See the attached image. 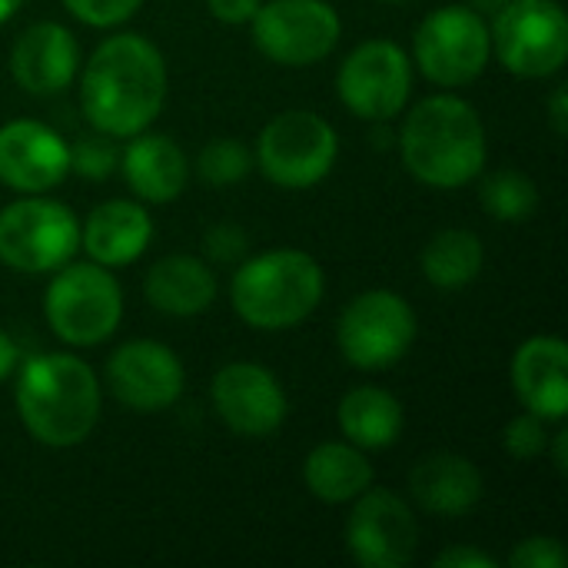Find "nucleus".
Segmentation results:
<instances>
[{
    "instance_id": "f257e3e1",
    "label": "nucleus",
    "mask_w": 568,
    "mask_h": 568,
    "mask_svg": "<svg viewBox=\"0 0 568 568\" xmlns=\"http://www.w3.org/2000/svg\"><path fill=\"white\" fill-rule=\"evenodd\" d=\"M166 63L163 53L140 33L103 40L80 80L83 116L106 136H136L163 110Z\"/></svg>"
},
{
    "instance_id": "f03ea898",
    "label": "nucleus",
    "mask_w": 568,
    "mask_h": 568,
    "mask_svg": "<svg viewBox=\"0 0 568 568\" xmlns=\"http://www.w3.org/2000/svg\"><path fill=\"white\" fill-rule=\"evenodd\" d=\"M399 153L406 170L426 186H466L486 166L483 116L463 97H426L409 110L399 130Z\"/></svg>"
},
{
    "instance_id": "7ed1b4c3",
    "label": "nucleus",
    "mask_w": 568,
    "mask_h": 568,
    "mask_svg": "<svg viewBox=\"0 0 568 568\" xmlns=\"http://www.w3.org/2000/svg\"><path fill=\"white\" fill-rule=\"evenodd\" d=\"M17 413L37 443L80 446L100 419V383L80 356H33L17 379Z\"/></svg>"
},
{
    "instance_id": "20e7f679",
    "label": "nucleus",
    "mask_w": 568,
    "mask_h": 568,
    "mask_svg": "<svg viewBox=\"0 0 568 568\" xmlns=\"http://www.w3.org/2000/svg\"><path fill=\"white\" fill-rule=\"evenodd\" d=\"M323 290V270L310 253L270 250L236 270L230 300L253 329H290L320 306Z\"/></svg>"
},
{
    "instance_id": "39448f33",
    "label": "nucleus",
    "mask_w": 568,
    "mask_h": 568,
    "mask_svg": "<svg viewBox=\"0 0 568 568\" xmlns=\"http://www.w3.org/2000/svg\"><path fill=\"white\" fill-rule=\"evenodd\" d=\"M43 313L50 329L70 346H97L113 336L123 316V290L100 263L60 266L47 286Z\"/></svg>"
},
{
    "instance_id": "423d86ee",
    "label": "nucleus",
    "mask_w": 568,
    "mask_h": 568,
    "mask_svg": "<svg viewBox=\"0 0 568 568\" xmlns=\"http://www.w3.org/2000/svg\"><path fill=\"white\" fill-rule=\"evenodd\" d=\"M339 153L336 130L313 110H286L273 116L256 140L263 176L283 190H306L329 176Z\"/></svg>"
},
{
    "instance_id": "0eeeda50",
    "label": "nucleus",
    "mask_w": 568,
    "mask_h": 568,
    "mask_svg": "<svg viewBox=\"0 0 568 568\" xmlns=\"http://www.w3.org/2000/svg\"><path fill=\"white\" fill-rule=\"evenodd\" d=\"M80 250V223L57 200L27 196L0 210V263L17 273H57Z\"/></svg>"
},
{
    "instance_id": "6e6552de",
    "label": "nucleus",
    "mask_w": 568,
    "mask_h": 568,
    "mask_svg": "<svg viewBox=\"0 0 568 568\" xmlns=\"http://www.w3.org/2000/svg\"><path fill=\"white\" fill-rule=\"evenodd\" d=\"M489 37L496 57L516 77L559 73L568 57V17L556 0H506Z\"/></svg>"
},
{
    "instance_id": "1a4fd4ad",
    "label": "nucleus",
    "mask_w": 568,
    "mask_h": 568,
    "mask_svg": "<svg viewBox=\"0 0 568 568\" xmlns=\"http://www.w3.org/2000/svg\"><path fill=\"white\" fill-rule=\"evenodd\" d=\"M489 53H493L489 23L483 20L479 10L459 3L433 10L413 37V57L419 70L426 73V80L439 87L473 83L486 70Z\"/></svg>"
},
{
    "instance_id": "9d476101",
    "label": "nucleus",
    "mask_w": 568,
    "mask_h": 568,
    "mask_svg": "<svg viewBox=\"0 0 568 568\" xmlns=\"http://www.w3.org/2000/svg\"><path fill=\"white\" fill-rule=\"evenodd\" d=\"M336 339L349 366L389 369L416 343V313L399 293L369 290L343 310Z\"/></svg>"
},
{
    "instance_id": "9b49d317",
    "label": "nucleus",
    "mask_w": 568,
    "mask_h": 568,
    "mask_svg": "<svg viewBox=\"0 0 568 568\" xmlns=\"http://www.w3.org/2000/svg\"><path fill=\"white\" fill-rule=\"evenodd\" d=\"M256 47L283 67H313L326 60L343 33L339 13L326 0H270L253 13Z\"/></svg>"
},
{
    "instance_id": "f8f14e48",
    "label": "nucleus",
    "mask_w": 568,
    "mask_h": 568,
    "mask_svg": "<svg viewBox=\"0 0 568 568\" xmlns=\"http://www.w3.org/2000/svg\"><path fill=\"white\" fill-rule=\"evenodd\" d=\"M336 87L349 113L369 123H386L399 116L409 103L413 63L399 43L366 40L343 60Z\"/></svg>"
},
{
    "instance_id": "ddd939ff",
    "label": "nucleus",
    "mask_w": 568,
    "mask_h": 568,
    "mask_svg": "<svg viewBox=\"0 0 568 568\" xmlns=\"http://www.w3.org/2000/svg\"><path fill=\"white\" fill-rule=\"evenodd\" d=\"M419 546L413 509L389 489H366L346 519V549L363 568H403Z\"/></svg>"
},
{
    "instance_id": "4468645a",
    "label": "nucleus",
    "mask_w": 568,
    "mask_h": 568,
    "mask_svg": "<svg viewBox=\"0 0 568 568\" xmlns=\"http://www.w3.org/2000/svg\"><path fill=\"white\" fill-rule=\"evenodd\" d=\"M106 383L113 399L123 403L126 409L160 413L180 399L186 373L170 346L153 339H133L110 356Z\"/></svg>"
},
{
    "instance_id": "2eb2a0df",
    "label": "nucleus",
    "mask_w": 568,
    "mask_h": 568,
    "mask_svg": "<svg viewBox=\"0 0 568 568\" xmlns=\"http://www.w3.org/2000/svg\"><path fill=\"white\" fill-rule=\"evenodd\" d=\"M213 406L216 416L236 436H250V439L273 436L290 413L280 379L256 363L223 366L213 376Z\"/></svg>"
},
{
    "instance_id": "dca6fc26",
    "label": "nucleus",
    "mask_w": 568,
    "mask_h": 568,
    "mask_svg": "<svg viewBox=\"0 0 568 568\" xmlns=\"http://www.w3.org/2000/svg\"><path fill=\"white\" fill-rule=\"evenodd\" d=\"M70 173V146L37 120H13L0 130V183L17 193H47Z\"/></svg>"
},
{
    "instance_id": "f3484780",
    "label": "nucleus",
    "mask_w": 568,
    "mask_h": 568,
    "mask_svg": "<svg viewBox=\"0 0 568 568\" xmlns=\"http://www.w3.org/2000/svg\"><path fill=\"white\" fill-rule=\"evenodd\" d=\"M80 67L77 40L67 27L43 20L27 27L10 50V73L27 93H60Z\"/></svg>"
},
{
    "instance_id": "a211bd4d",
    "label": "nucleus",
    "mask_w": 568,
    "mask_h": 568,
    "mask_svg": "<svg viewBox=\"0 0 568 568\" xmlns=\"http://www.w3.org/2000/svg\"><path fill=\"white\" fill-rule=\"evenodd\" d=\"M513 389L523 406L546 423L568 416V346L556 336H536L513 359Z\"/></svg>"
},
{
    "instance_id": "6ab92c4d",
    "label": "nucleus",
    "mask_w": 568,
    "mask_h": 568,
    "mask_svg": "<svg viewBox=\"0 0 568 568\" xmlns=\"http://www.w3.org/2000/svg\"><path fill=\"white\" fill-rule=\"evenodd\" d=\"M409 493L423 513L456 519L479 506L486 486H483V473L476 469L473 459H466L459 453H433L413 466Z\"/></svg>"
},
{
    "instance_id": "aec40b11",
    "label": "nucleus",
    "mask_w": 568,
    "mask_h": 568,
    "mask_svg": "<svg viewBox=\"0 0 568 568\" xmlns=\"http://www.w3.org/2000/svg\"><path fill=\"white\" fill-rule=\"evenodd\" d=\"M120 166L126 176V186L143 203H173L190 180L186 153L176 140L163 133H136L133 143L120 153Z\"/></svg>"
},
{
    "instance_id": "412c9836",
    "label": "nucleus",
    "mask_w": 568,
    "mask_h": 568,
    "mask_svg": "<svg viewBox=\"0 0 568 568\" xmlns=\"http://www.w3.org/2000/svg\"><path fill=\"white\" fill-rule=\"evenodd\" d=\"M150 240H153L150 213L143 210V203H133V200L100 203L80 230L83 250L100 266L133 263L150 246Z\"/></svg>"
},
{
    "instance_id": "4be33fe9",
    "label": "nucleus",
    "mask_w": 568,
    "mask_h": 568,
    "mask_svg": "<svg viewBox=\"0 0 568 568\" xmlns=\"http://www.w3.org/2000/svg\"><path fill=\"white\" fill-rule=\"evenodd\" d=\"M146 300L156 313L166 316H196L206 313L216 300V276L213 270L186 253L163 256L146 273Z\"/></svg>"
},
{
    "instance_id": "5701e85b",
    "label": "nucleus",
    "mask_w": 568,
    "mask_h": 568,
    "mask_svg": "<svg viewBox=\"0 0 568 568\" xmlns=\"http://www.w3.org/2000/svg\"><path fill=\"white\" fill-rule=\"evenodd\" d=\"M303 483L320 503L339 506L373 486V466L353 443H323L306 456Z\"/></svg>"
},
{
    "instance_id": "b1692460",
    "label": "nucleus",
    "mask_w": 568,
    "mask_h": 568,
    "mask_svg": "<svg viewBox=\"0 0 568 568\" xmlns=\"http://www.w3.org/2000/svg\"><path fill=\"white\" fill-rule=\"evenodd\" d=\"M339 429L359 449H389L406 426L403 406L379 386H356L339 403Z\"/></svg>"
},
{
    "instance_id": "393cba45",
    "label": "nucleus",
    "mask_w": 568,
    "mask_h": 568,
    "mask_svg": "<svg viewBox=\"0 0 568 568\" xmlns=\"http://www.w3.org/2000/svg\"><path fill=\"white\" fill-rule=\"evenodd\" d=\"M486 250L473 230H443L423 250V273L439 290H463L483 273Z\"/></svg>"
},
{
    "instance_id": "a878e982",
    "label": "nucleus",
    "mask_w": 568,
    "mask_h": 568,
    "mask_svg": "<svg viewBox=\"0 0 568 568\" xmlns=\"http://www.w3.org/2000/svg\"><path fill=\"white\" fill-rule=\"evenodd\" d=\"M479 200H483V210L489 216H496L503 223H523L536 213L539 190L523 170L506 166V170H496L483 180Z\"/></svg>"
},
{
    "instance_id": "bb28decb",
    "label": "nucleus",
    "mask_w": 568,
    "mask_h": 568,
    "mask_svg": "<svg viewBox=\"0 0 568 568\" xmlns=\"http://www.w3.org/2000/svg\"><path fill=\"white\" fill-rule=\"evenodd\" d=\"M253 166V156L246 150L243 140H233V136H216L210 140L200 156H196V173L213 183V186H230V183H240Z\"/></svg>"
},
{
    "instance_id": "cd10ccee",
    "label": "nucleus",
    "mask_w": 568,
    "mask_h": 568,
    "mask_svg": "<svg viewBox=\"0 0 568 568\" xmlns=\"http://www.w3.org/2000/svg\"><path fill=\"white\" fill-rule=\"evenodd\" d=\"M120 163V153L113 146V136H83L70 146V170L83 180H106Z\"/></svg>"
},
{
    "instance_id": "c85d7f7f",
    "label": "nucleus",
    "mask_w": 568,
    "mask_h": 568,
    "mask_svg": "<svg viewBox=\"0 0 568 568\" xmlns=\"http://www.w3.org/2000/svg\"><path fill=\"white\" fill-rule=\"evenodd\" d=\"M503 446H506V453L513 456V459H536V456H542L546 453V446H549V436H546V419L542 416H536V413H523V416H516L509 426H506V433H503Z\"/></svg>"
},
{
    "instance_id": "c756f323",
    "label": "nucleus",
    "mask_w": 568,
    "mask_h": 568,
    "mask_svg": "<svg viewBox=\"0 0 568 568\" xmlns=\"http://www.w3.org/2000/svg\"><path fill=\"white\" fill-rule=\"evenodd\" d=\"M143 0H63V7L90 27H116L140 10Z\"/></svg>"
},
{
    "instance_id": "7c9ffc66",
    "label": "nucleus",
    "mask_w": 568,
    "mask_h": 568,
    "mask_svg": "<svg viewBox=\"0 0 568 568\" xmlns=\"http://www.w3.org/2000/svg\"><path fill=\"white\" fill-rule=\"evenodd\" d=\"M506 562L513 568H566L568 556L566 546L556 536H532L519 542Z\"/></svg>"
},
{
    "instance_id": "2f4dec72",
    "label": "nucleus",
    "mask_w": 568,
    "mask_h": 568,
    "mask_svg": "<svg viewBox=\"0 0 568 568\" xmlns=\"http://www.w3.org/2000/svg\"><path fill=\"white\" fill-rule=\"evenodd\" d=\"M246 246H250V240H246L243 226H236V223H216L203 236V250L213 263H233L246 253Z\"/></svg>"
},
{
    "instance_id": "473e14b6",
    "label": "nucleus",
    "mask_w": 568,
    "mask_h": 568,
    "mask_svg": "<svg viewBox=\"0 0 568 568\" xmlns=\"http://www.w3.org/2000/svg\"><path fill=\"white\" fill-rule=\"evenodd\" d=\"M263 0H206L210 13L223 23H250Z\"/></svg>"
},
{
    "instance_id": "72a5a7b5",
    "label": "nucleus",
    "mask_w": 568,
    "mask_h": 568,
    "mask_svg": "<svg viewBox=\"0 0 568 568\" xmlns=\"http://www.w3.org/2000/svg\"><path fill=\"white\" fill-rule=\"evenodd\" d=\"M499 562L489 552L479 549H446L443 556H436V568H496Z\"/></svg>"
},
{
    "instance_id": "f704fd0d",
    "label": "nucleus",
    "mask_w": 568,
    "mask_h": 568,
    "mask_svg": "<svg viewBox=\"0 0 568 568\" xmlns=\"http://www.w3.org/2000/svg\"><path fill=\"white\" fill-rule=\"evenodd\" d=\"M549 120H552V130L559 136L568 133V87H556L552 97H549Z\"/></svg>"
},
{
    "instance_id": "c9c22d12",
    "label": "nucleus",
    "mask_w": 568,
    "mask_h": 568,
    "mask_svg": "<svg viewBox=\"0 0 568 568\" xmlns=\"http://www.w3.org/2000/svg\"><path fill=\"white\" fill-rule=\"evenodd\" d=\"M13 366H17V346H13V339L0 329V383L13 373Z\"/></svg>"
},
{
    "instance_id": "e433bc0d",
    "label": "nucleus",
    "mask_w": 568,
    "mask_h": 568,
    "mask_svg": "<svg viewBox=\"0 0 568 568\" xmlns=\"http://www.w3.org/2000/svg\"><path fill=\"white\" fill-rule=\"evenodd\" d=\"M566 449H568V433L562 429V433H556V436H552V463H556V469H559V473H566V463H568Z\"/></svg>"
},
{
    "instance_id": "4c0bfd02",
    "label": "nucleus",
    "mask_w": 568,
    "mask_h": 568,
    "mask_svg": "<svg viewBox=\"0 0 568 568\" xmlns=\"http://www.w3.org/2000/svg\"><path fill=\"white\" fill-rule=\"evenodd\" d=\"M23 0H0V23L3 20H10L13 13H17V7H20Z\"/></svg>"
},
{
    "instance_id": "58836bf2",
    "label": "nucleus",
    "mask_w": 568,
    "mask_h": 568,
    "mask_svg": "<svg viewBox=\"0 0 568 568\" xmlns=\"http://www.w3.org/2000/svg\"><path fill=\"white\" fill-rule=\"evenodd\" d=\"M386 3H403V0H386Z\"/></svg>"
}]
</instances>
